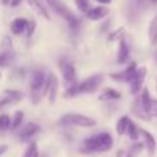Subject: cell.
Here are the masks:
<instances>
[{
    "mask_svg": "<svg viewBox=\"0 0 157 157\" xmlns=\"http://www.w3.org/2000/svg\"><path fill=\"white\" fill-rule=\"evenodd\" d=\"M139 103H141L142 109L146 114L150 116V105H152V97H150V91L147 88H142V94L139 98ZM152 117V116H150Z\"/></svg>",
    "mask_w": 157,
    "mask_h": 157,
    "instance_id": "9a60e30c",
    "label": "cell"
},
{
    "mask_svg": "<svg viewBox=\"0 0 157 157\" xmlns=\"http://www.w3.org/2000/svg\"><path fill=\"white\" fill-rule=\"evenodd\" d=\"M123 35V29H119V30H116V33H112L110 36H109V40H113V39H117L119 36H121Z\"/></svg>",
    "mask_w": 157,
    "mask_h": 157,
    "instance_id": "4dcf8cb0",
    "label": "cell"
},
{
    "mask_svg": "<svg viewBox=\"0 0 157 157\" xmlns=\"http://www.w3.org/2000/svg\"><path fill=\"white\" fill-rule=\"evenodd\" d=\"M150 116L157 117V99L152 98V105H150Z\"/></svg>",
    "mask_w": 157,
    "mask_h": 157,
    "instance_id": "f546056e",
    "label": "cell"
},
{
    "mask_svg": "<svg viewBox=\"0 0 157 157\" xmlns=\"http://www.w3.org/2000/svg\"><path fill=\"white\" fill-rule=\"evenodd\" d=\"M150 24H155V25H157V14L155 15V18L152 19V22H150Z\"/></svg>",
    "mask_w": 157,
    "mask_h": 157,
    "instance_id": "e575fe53",
    "label": "cell"
},
{
    "mask_svg": "<svg viewBox=\"0 0 157 157\" xmlns=\"http://www.w3.org/2000/svg\"><path fill=\"white\" fill-rule=\"evenodd\" d=\"M14 78H18V80H22L25 77V69H21V68H17L13 73Z\"/></svg>",
    "mask_w": 157,
    "mask_h": 157,
    "instance_id": "f1b7e54d",
    "label": "cell"
},
{
    "mask_svg": "<svg viewBox=\"0 0 157 157\" xmlns=\"http://www.w3.org/2000/svg\"><path fill=\"white\" fill-rule=\"evenodd\" d=\"M0 2H2V4H4V6L10 4V0H0Z\"/></svg>",
    "mask_w": 157,
    "mask_h": 157,
    "instance_id": "d590c367",
    "label": "cell"
},
{
    "mask_svg": "<svg viewBox=\"0 0 157 157\" xmlns=\"http://www.w3.org/2000/svg\"><path fill=\"white\" fill-rule=\"evenodd\" d=\"M103 81V77L101 75H94V76L87 77L81 83H77V92L78 94H92L101 87Z\"/></svg>",
    "mask_w": 157,
    "mask_h": 157,
    "instance_id": "8992f818",
    "label": "cell"
},
{
    "mask_svg": "<svg viewBox=\"0 0 157 157\" xmlns=\"http://www.w3.org/2000/svg\"><path fill=\"white\" fill-rule=\"evenodd\" d=\"M14 59H15V55H14V52L11 50L10 51H2L0 52V68L10 66L14 62Z\"/></svg>",
    "mask_w": 157,
    "mask_h": 157,
    "instance_id": "d6986e66",
    "label": "cell"
},
{
    "mask_svg": "<svg viewBox=\"0 0 157 157\" xmlns=\"http://www.w3.org/2000/svg\"><path fill=\"white\" fill-rule=\"evenodd\" d=\"M41 131V127L37 123H28L18 132V139L21 142H32V138Z\"/></svg>",
    "mask_w": 157,
    "mask_h": 157,
    "instance_id": "ba28073f",
    "label": "cell"
},
{
    "mask_svg": "<svg viewBox=\"0 0 157 157\" xmlns=\"http://www.w3.org/2000/svg\"><path fill=\"white\" fill-rule=\"evenodd\" d=\"M26 25H28V19H25V18H15L13 22H11L10 29H11V32H13L14 35L19 36V35H22V33L26 30Z\"/></svg>",
    "mask_w": 157,
    "mask_h": 157,
    "instance_id": "2e32d148",
    "label": "cell"
},
{
    "mask_svg": "<svg viewBox=\"0 0 157 157\" xmlns=\"http://www.w3.org/2000/svg\"><path fill=\"white\" fill-rule=\"evenodd\" d=\"M146 73H147V69L145 68V66L136 69L135 75H134V77L131 78V81H130L131 94L135 95L142 90V87H144V81H145V78H146Z\"/></svg>",
    "mask_w": 157,
    "mask_h": 157,
    "instance_id": "9c48e42d",
    "label": "cell"
},
{
    "mask_svg": "<svg viewBox=\"0 0 157 157\" xmlns=\"http://www.w3.org/2000/svg\"><path fill=\"white\" fill-rule=\"evenodd\" d=\"M47 75L43 71H35L32 73L30 80V98L33 105H39L44 97V88H46Z\"/></svg>",
    "mask_w": 157,
    "mask_h": 157,
    "instance_id": "7a4b0ae2",
    "label": "cell"
},
{
    "mask_svg": "<svg viewBox=\"0 0 157 157\" xmlns=\"http://www.w3.org/2000/svg\"><path fill=\"white\" fill-rule=\"evenodd\" d=\"M152 3H157V0H152Z\"/></svg>",
    "mask_w": 157,
    "mask_h": 157,
    "instance_id": "74e56055",
    "label": "cell"
},
{
    "mask_svg": "<svg viewBox=\"0 0 157 157\" xmlns=\"http://www.w3.org/2000/svg\"><path fill=\"white\" fill-rule=\"evenodd\" d=\"M76 6H77L78 10H80L81 13H84V14H87L88 13V10L91 8L88 0H76Z\"/></svg>",
    "mask_w": 157,
    "mask_h": 157,
    "instance_id": "484cf974",
    "label": "cell"
},
{
    "mask_svg": "<svg viewBox=\"0 0 157 157\" xmlns=\"http://www.w3.org/2000/svg\"><path fill=\"white\" fill-rule=\"evenodd\" d=\"M128 55H130V47H128V43L125 41V39H120V48H119V55H117V62L121 65V63H125L128 59Z\"/></svg>",
    "mask_w": 157,
    "mask_h": 157,
    "instance_id": "e0dca14e",
    "label": "cell"
},
{
    "mask_svg": "<svg viewBox=\"0 0 157 157\" xmlns=\"http://www.w3.org/2000/svg\"><path fill=\"white\" fill-rule=\"evenodd\" d=\"M22 121H24V112L17 110L14 116L11 117V130H18L22 125Z\"/></svg>",
    "mask_w": 157,
    "mask_h": 157,
    "instance_id": "603a6c76",
    "label": "cell"
},
{
    "mask_svg": "<svg viewBox=\"0 0 157 157\" xmlns=\"http://www.w3.org/2000/svg\"><path fill=\"white\" fill-rule=\"evenodd\" d=\"M11 47H13V44H11V39L8 37V36H6L4 39H3V43H2V50L3 51H10Z\"/></svg>",
    "mask_w": 157,
    "mask_h": 157,
    "instance_id": "83f0119b",
    "label": "cell"
},
{
    "mask_svg": "<svg viewBox=\"0 0 157 157\" xmlns=\"http://www.w3.org/2000/svg\"><path fill=\"white\" fill-rule=\"evenodd\" d=\"M130 121H131V119L128 116H121L116 123V132L119 134V135H125Z\"/></svg>",
    "mask_w": 157,
    "mask_h": 157,
    "instance_id": "ac0fdd59",
    "label": "cell"
},
{
    "mask_svg": "<svg viewBox=\"0 0 157 157\" xmlns=\"http://www.w3.org/2000/svg\"><path fill=\"white\" fill-rule=\"evenodd\" d=\"M46 2H47V4H50V3H51V2H54V0H46Z\"/></svg>",
    "mask_w": 157,
    "mask_h": 157,
    "instance_id": "8d00e7d4",
    "label": "cell"
},
{
    "mask_svg": "<svg viewBox=\"0 0 157 157\" xmlns=\"http://www.w3.org/2000/svg\"><path fill=\"white\" fill-rule=\"evenodd\" d=\"M21 2L22 0H10V4L13 6V7H17V6L21 4Z\"/></svg>",
    "mask_w": 157,
    "mask_h": 157,
    "instance_id": "d6a6232c",
    "label": "cell"
},
{
    "mask_svg": "<svg viewBox=\"0 0 157 157\" xmlns=\"http://www.w3.org/2000/svg\"><path fill=\"white\" fill-rule=\"evenodd\" d=\"M113 146V138L109 132H99L86 138L81 142L80 152L92 155V153H103L109 152Z\"/></svg>",
    "mask_w": 157,
    "mask_h": 157,
    "instance_id": "6da1fadb",
    "label": "cell"
},
{
    "mask_svg": "<svg viewBox=\"0 0 157 157\" xmlns=\"http://www.w3.org/2000/svg\"><path fill=\"white\" fill-rule=\"evenodd\" d=\"M22 98H24L22 92L17 91V90H6L3 92V95L0 97V109L6 108L8 105L18 103L19 101H22Z\"/></svg>",
    "mask_w": 157,
    "mask_h": 157,
    "instance_id": "30bf717a",
    "label": "cell"
},
{
    "mask_svg": "<svg viewBox=\"0 0 157 157\" xmlns=\"http://www.w3.org/2000/svg\"><path fill=\"white\" fill-rule=\"evenodd\" d=\"M139 136H142V139H144V146L145 149L147 150V155L149 156H153L156 152V147H157V142L155 139V136L152 135V132H149V131L144 130V128H141L139 130Z\"/></svg>",
    "mask_w": 157,
    "mask_h": 157,
    "instance_id": "7c38bea8",
    "label": "cell"
},
{
    "mask_svg": "<svg viewBox=\"0 0 157 157\" xmlns=\"http://www.w3.org/2000/svg\"><path fill=\"white\" fill-rule=\"evenodd\" d=\"M22 157H39V147H37V144L36 142H29L28 145L26 150L24 152Z\"/></svg>",
    "mask_w": 157,
    "mask_h": 157,
    "instance_id": "cb8c5ba5",
    "label": "cell"
},
{
    "mask_svg": "<svg viewBox=\"0 0 157 157\" xmlns=\"http://www.w3.org/2000/svg\"><path fill=\"white\" fill-rule=\"evenodd\" d=\"M36 30V22L33 21H28V25H26V30H25V33H26L28 37H32V35L35 33Z\"/></svg>",
    "mask_w": 157,
    "mask_h": 157,
    "instance_id": "4316f807",
    "label": "cell"
},
{
    "mask_svg": "<svg viewBox=\"0 0 157 157\" xmlns=\"http://www.w3.org/2000/svg\"><path fill=\"white\" fill-rule=\"evenodd\" d=\"M58 68H59L61 73H62L63 83H65L66 88L77 84V76H76V69L72 61H69L66 57L59 58L58 61Z\"/></svg>",
    "mask_w": 157,
    "mask_h": 157,
    "instance_id": "277c9868",
    "label": "cell"
},
{
    "mask_svg": "<svg viewBox=\"0 0 157 157\" xmlns=\"http://www.w3.org/2000/svg\"><path fill=\"white\" fill-rule=\"evenodd\" d=\"M120 98H121V94L117 90L113 88H105L102 94L99 95L101 101H114V99H120Z\"/></svg>",
    "mask_w": 157,
    "mask_h": 157,
    "instance_id": "ffe728a7",
    "label": "cell"
},
{
    "mask_svg": "<svg viewBox=\"0 0 157 157\" xmlns=\"http://www.w3.org/2000/svg\"><path fill=\"white\" fill-rule=\"evenodd\" d=\"M59 124L62 127H83V128H90L95 125V120L91 117L84 116V114L78 113H68L63 114L59 119Z\"/></svg>",
    "mask_w": 157,
    "mask_h": 157,
    "instance_id": "3957f363",
    "label": "cell"
},
{
    "mask_svg": "<svg viewBox=\"0 0 157 157\" xmlns=\"http://www.w3.org/2000/svg\"><path fill=\"white\" fill-rule=\"evenodd\" d=\"M8 130H11V117L8 114H2L0 116V131Z\"/></svg>",
    "mask_w": 157,
    "mask_h": 157,
    "instance_id": "d4e9b609",
    "label": "cell"
},
{
    "mask_svg": "<svg viewBox=\"0 0 157 157\" xmlns=\"http://www.w3.org/2000/svg\"><path fill=\"white\" fill-rule=\"evenodd\" d=\"M112 0H98V3H101V4H109Z\"/></svg>",
    "mask_w": 157,
    "mask_h": 157,
    "instance_id": "836d02e7",
    "label": "cell"
},
{
    "mask_svg": "<svg viewBox=\"0 0 157 157\" xmlns=\"http://www.w3.org/2000/svg\"><path fill=\"white\" fill-rule=\"evenodd\" d=\"M7 150H8V146H7V145H4V144L0 145V156H3L6 152H7Z\"/></svg>",
    "mask_w": 157,
    "mask_h": 157,
    "instance_id": "1f68e13d",
    "label": "cell"
},
{
    "mask_svg": "<svg viewBox=\"0 0 157 157\" xmlns=\"http://www.w3.org/2000/svg\"><path fill=\"white\" fill-rule=\"evenodd\" d=\"M144 149H145L144 144L136 141V142H134V144L131 145L130 147H128V150L124 153V157H136Z\"/></svg>",
    "mask_w": 157,
    "mask_h": 157,
    "instance_id": "44dd1931",
    "label": "cell"
},
{
    "mask_svg": "<svg viewBox=\"0 0 157 157\" xmlns=\"http://www.w3.org/2000/svg\"><path fill=\"white\" fill-rule=\"evenodd\" d=\"M139 130H141V128H139L138 125L132 121V120H131L130 124H128V128H127V135L130 136L131 141L136 142L139 139Z\"/></svg>",
    "mask_w": 157,
    "mask_h": 157,
    "instance_id": "7402d4cb",
    "label": "cell"
},
{
    "mask_svg": "<svg viewBox=\"0 0 157 157\" xmlns=\"http://www.w3.org/2000/svg\"><path fill=\"white\" fill-rule=\"evenodd\" d=\"M58 95V78L55 77V75L50 73L47 75V80H46V88H44V97L48 98V102L55 103Z\"/></svg>",
    "mask_w": 157,
    "mask_h": 157,
    "instance_id": "52a82bcc",
    "label": "cell"
},
{
    "mask_svg": "<svg viewBox=\"0 0 157 157\" xmlns=\"http://www.w3.org/2000/svg\"><path fill=\"white\" fill-rule=\"evenodd\" d=\"M136 69H138V68H136V63L135 62H131L130 65L124 69V71L119 72V73H112L110 78L119 81V83H130L131 78H132L134 75H135Z\"/></svg>",
    "mask_w": 157,
    "mask_h": 157,
    "instance_id": "8fae6325",
    "label": "cell"
},
{
    "mask_svg": "<svg viewBox=\"0 0 157 157\" xmlns=\"http://www.w3.org/2000/svg\"><path fill=\"white\" fill-rule=\"evenodd\" d=\"M156 58H157V55H156Z\"/></svg>",
    "mask_w": 157,
    "mask_h": 157,
    "instance_id": "f35d334b",
    "label": "cell"
},
{
    "mask_svg": "<svg viewBox=\"0 0 157 157\" xmlns=\"http://www.w3.org/2000/svg\"><path fill=\"white\" fill-rule=\"evenodd\" d=\"M26 3L44 19H50V13L47 10L46 4L43 3V0H26Z\"/></svg>",
    "mask_w": 157,
    "mask_h": 157,
    "instance_id": "4fadbf2b",
    "label": "cell"
},
{
    "mask_svg": "<svg viewBox=\"0 0 157 157\" xmlns=\"http://www.w3.org/2000/svg\"><path fill=\"white\" fill-rule=\"evenodd\" d=\"M48 6L58 14V15L62 17V18L68 22V25L71 26L72 30H75V32H76V30L78 29V26H80V21H78L76 17L71 13V10H69V8L66 7L63 3H61L59 0H54V2H51Z\"/></svg>",
    "mask_w": 157,
    "mask_h": 157,
    "instance_id": "5b68a950",
    "label": "cell"
},
{
    "mask_svg": "<svg viewBox=\"0 0 157 157\" xmlns=\"http://www.w3.org/2000/svg\"><path fill=\"white\" fill-rule=\"evenodd\" d=\"M109 14V8L103 7V6H99V7H92L88 10V13L86 14L87 18L92 19V21H98V19L105 18Z\"/></svg>",
    "mask_w": 157,
    "mask_h": 157,
    "instance_id": "5bb4252c",
    "label": "cell"
}]
</instances>
